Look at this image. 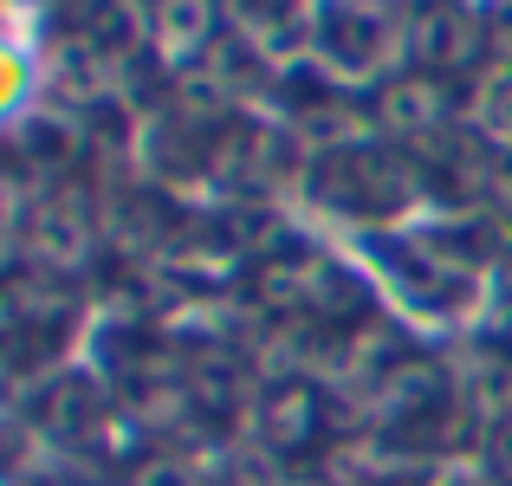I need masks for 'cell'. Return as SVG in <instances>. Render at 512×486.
I'll return each instance as SVG.
<instances>
[{"mask_svg":"<svg viewBox=\"0 0 512 486\" xmlns=\"http://www.w3.org/2000/svg\"><path fill=\"white\" fill-rule=\"evenodd\" d=\"M487 454H493V474L512 486V422H500V428L487 435Z\"/></svg>","mask_w":512,"mask_h":486,"instance_id":"5bb4252c","label":"cell"},{"mask_svg":"<svg viewBox=\"0 0 512 486\" xmlns=\"http://www.w3.org/2000/svg\"><path fill=\"white\" fill-rule=\"evenodd\" d=\"M480 33H487L493 46H500L506 59H512V0H493V7H487V20H480Z\"/></svg>","mask_w":512,"mask_h":486,"instance_id":"7c38bea8","label":"cell"},{"mask_svg":"<svg viewBox=\"0 0 512 486\" xmlns=\"http://www.w3.org/2000/svg\"><path fill=\"white\" fill-rule=\"evenodd\" d=\"M376 402H383V409H435L441 402V370L422 363V357H402L396 370L376 383Z\"/></svg>","mask_w":512,"mask_h":486,"instance_id":"8992f818","label":"cell"},{"mask_svg":"<svg viewBox=\"0 0 512 486\" xmlns=\"http://www.w3.org/2000/svg\"><path fill=\"white\" fill-rule=\"evenodd\" d=\"M65 312H72V299L52 273H26L13 286H0V337L52 331V324H65Z\"/></svg>","mask_w":512,"mask_h":486,"instance_id":"277c9868","label":"cell"},{"mask_svg":"<svg viewBox=\"0 0 512 486\" xmlns=\"http://www.w3.org/2000/svg\"><path fill=\"white\" fill-rule=\"evenodd\" d=\"M376 117H383L389 137H435V130L448 124V91H441L435 78H396V85H383V98H376Z\"/></svg>","mask_w":512,"mask_h":486,"instance_id":"3957f363","label":"cell"},{"mask_svg":"<svg viewBox=\"0 0 512 486\" xmlns=\"http://www.w3.org/2000/svg\"><path fill=\"white\" fill-rule=\"evenodd\" d=\"M188 383H195V402H208V409H227V402L240 396V370L227 357L195 363V376H188Z\"/></svg>","mask_w":512,"mask_h":486,"instance_id":"9c48e42d","label":"cell"},{"mask_svg":"<svg viewBox=\"0 0 512 486\" xmlns=\"http://www.w3.org/2000/svg\"><path fill=\"white\" fill-rule=\"evenodd\" d=\"M137 486H201V480H195V467H188V461H175V454H156L150 467H137Z\"/></svg>","mask_w":512,"mask_h":486,"instance_id":"30bf717a","label":"cell"},{"mask_svg":"<svg viewBox=\"0 0 512 486\" xmlns=\"http://www.w3.org/2000/svg\"><path fill=\"white\" fill-rule=\"evenodd\" d=\"M312 428H318V396H312V389L286 383V389H273V396H266L260 435L273 441V448H305V441H312Z\"/></svg>","mask_w":512,"mask_h":486,"instance_id":"5b68a950","label":"cell"},{"mask_svg":"<svg viewBox=\"0 0 512 486\" xmlns=\"http://www.w3.org/2000/svg\"><path fill=\"white\" fill-rule=\"evenodd\" d=\"M325 52H338V59H350V65H376L383 59V20L376 13H338V20L325 26Z\"/></svg>","mask_w":512,"mask_h":486,"instance_id":"ba28073f","label":"cell"},{"mask_svg":"<svg viewBox=\"0 0 512 486\" xmlns=\"http://www.w3.org/2000/svg\"><path fill=\"white\" fill-rule=\"evenodd\" d=\"M26 247H33V260L46 266H78L91 253V214H85V201H72V195H52V201H39L33 214H26Z\"/></svg>","mask_w":512,"mask_h":486,"instance_id":"7a4b0ae2","label":"cell"},{"mask_svg":"<svg viewBox=\"0 0 512 486\" xmlns=\"http://www.w3.org/2000/svg\"><path fill=\"white\" fill-rule=\"evenodd\" d=\"M480 20L461 7V0H422L415 7V20H409V52H415V65H422L428 78H441V72H461L467 59L480 52Z\"/></svg>","mask_w":512,"mask_h":486,"instance_id":"6da1fadb","label":"cell"},{"mask_svg":"<svg viewBox=\"0 0 512 486\" xmlns=\"http://www.w3.org/2000/svg\"><path fill=\"white\" fill-rule=\"evenodd\" d=\"M20 214H26L20 182H13V175H0V247H7V240L20 234Z\"/></svg>","mask_w":512,"mask_h":486,"instance_id":"8fae6325","label":"cell"},{"mask_svg":"<svg viewBox=\"0 0 512 486\" xmlns=\"http://www.w3.org/2000/svg\"><path fill=\"white\" fill-rule=\"evenodd\" d=\"M214 33V0H156V39L175 52L208 46Z\"/></svg>","mask_w":512,"mask_h":486,"instance_id":"52a82bcc","label":"cell"},{"mask_svg":"<svg viewBox=\"0 0 512 486\" xmlns=\"http://www.w3.org/2000/svg\"><path fill=\"white\" fill-rule=\"evenodd\" d=\"M487 130H493L500 143H512V85H500V91L487 98Z\"/></svg>","mask_w":512,"mask_h":486,"instance_id":"4fadbf2b","label":"cell"}]
</instances>
